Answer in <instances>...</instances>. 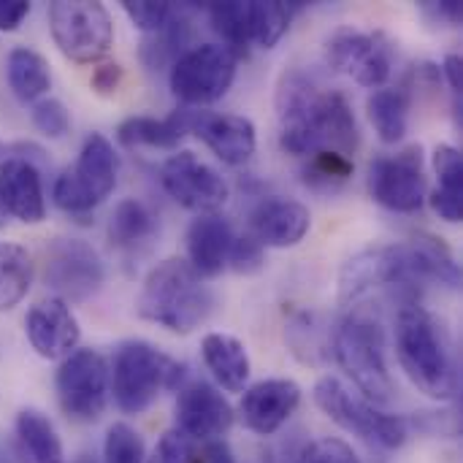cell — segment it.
<instances>
[{
	"mask_svg": "<svg viewBox=\"0 0 463 463\" xmlns=\"http://www.w3.org/2000/svg\"><path fill=\"white\" fill-rule=\"evenodd\" d=\"M277 122L279 146L296 157L336 152L353 160L361 144V130L347 98L336 90H323L298 68L279 76Z\"/></svg>",
	"mask_w": 463,
	"mask_h": 463,
	"instance_id": "obj_1",
	"label": "cell"
},
{
	"mask_svg": "<svg viewBox=\"0 0 463 463\" xmlns=\"http://www.w3.org/2000/svg\"><path fill=\"white\" fill-rule=\"evenodd\" d=\"M396 358L410 383L434 402L458 393V372L445 326L420 304L402 307L396 317Z\"/></svg>",
	"mask_w": 463,
	"mask_h": 463,
	"instance_id": "obj_2",
	"label": "cell"
},
{
	"mask_svg": "<svg viewBox=\"0 0 463 463\" xmlns=\"http://www.w3.org/2000/svg\"><path fill=\"white\" fill-rule=\"evenodd\" d=\"M214 298L203 277L184 258L160 260L141 282L136 312L141 320L155 323L171 334H193L212 315Z\"/></svg>",
	"mask_w": 463,
	"mask_h": 463,
	"instance_id": "obj_3",
	"label": "cell"
},
{
	"mask_svg": "<svg viewBox=\"0 0 463 463\" xmlns=\"http://www.w3.org/2000/svg\"><path fill=\"white\" fill-rule=\"evenodd\" d=\"M331 355L361 396L383 407L393 399V377L385 358V331L369 312L347 315L331 336Z\"/></svg>",
	"mask_w": 463,
	"mask_h": 463,
	"instance_id": "obj_4",
	"label": "cell"
},
{
	"mask_svg": "<svg viewBox=\"0 0 463 463\" xmlns=\"http://www.w3.org/2000/svg\"><path fill=\"white\" fill-rule=\"evenodd\" d=\"M182 372L184 366L165 355L160 347L130 339L114 350L109 366V391L119 412L141 415L160 399L163 391L176 388Z\"/></svg>",
	"mask_w": 463,
	"mask_h": 463,
	"instance_id": "obj_5",
	"label": "cell"
},
{
	"mask_svg": "<svg viewBox=\"0 0 463 463\" xmlns=\"http://www.w3.org/2000/svg\"><path fill=\"white\" fill-rule=\"evenodd\" d=\"M119 155L103 133H90L79 149L73 168H65L52 187L57 209L73 217L95 212L117 187Z\"/></svg>",
	"mask_w": 463,
	"mask_h": 463,
	"instance_id": "obj_6",
	"label": "cell"
},
{
	"mask_svg": "<svg viewBox=\"0 0 463 463\" xmlns=\"http://www.w3.org/2000/svg\"><path fill=\"white\" fill-rule=\"evenodd\" d=\"M317 410L347 434H355L385 450H399L410 437V423L402 415H388L366 399L353 396L336 377H320L312 388Z\"/></svg>",
	"mask_w": 463,
	"mask_h": 463,
	"instance_id": "obj_7",
	"label": "cell"
},
{
	"mask_svg": "<svg viewBox=\"0 0 463 463\" xmlns=\"http://www.w3.org/2000/svg\"><path fill=\"white\" fill-rule=\"evenodd\" d=\"M239 54L225 43H201L182 52L171 65V92L184 109L217 103L233 84Z\"/></svg>",
	"mask_w": 463,
	"mask_h": 463,
	"instance_id": "obj_8",
	"label": "cell"
},
{
	"mask_svg": "<svg viewBox=\"0 0 463 463\" xmlns=\"http://www.w3.org/2000/svg\"><path fill=\"white\" fill-rule=\"evenodd\" d=\"M49 30L54 46L79 65L98 62L114 43L111 14L95 0H54L49 5Z\"/></svg>",
	"mask_w": 463,
	"mask_h": 463,
	"instance_id": "obj_9",
	"label": "cell"
},
{
	"mask_svg": "<svg viewBox=\"0 0 463 463\" xmlns=\"http://www.w3.org/2000/svg\"><path fill=\"white\" fill-rule=\"evenodd\" d=\"M54 391L65 418L76 423H95L109 404V361L90 347H76L60 361Z\"/></svg>",
	"mask_w": 463,
	"mask_h": 463,
	"instance_id": "obj_10",
	"label": "cell"
},
{
	"mask_svg": "<svg viewBox=\"0 0 463 463\" xmlns=\"http://www.w3.org/2000/svg\"><path fill=\"white\" fill-rule=\"evenodd\" d=\"M326 62L355 84L380 90L393 73V43L383 30L339 27L326 41Z\"/></svg>",
	"mask_w": 463,
	"mask_h": 463,
	"instance_id": "obj_11",
	"label": "cell"
},
{
	"mask_svg": "<svg viewBox=\"0 0 463 463\" xmlns=\"http://www.w3.org/2000/svg\"><path fill=\"white\" fill-rule=\"evenodd\" d=\"M429 193L426 157L420 144H410L396 155H380L369 165V195L399 214H415L423 209Z\"/></svg>",
	"mask_w": 463,
	"mask_h": 463,
	"instance_id": "obj_12",
	"label": "cell"
},
{
	"mask_svg": "<svg viewBox=\"0 0 463 463\" xmlns=\"http://www.w3.org/2000/svg\"><path fill=\"white\" fill-rule=\"evenodd\" d=\"M43 282L54 298L81 304L106 282V266L95 247L81 239H54L43 252Z\"/></svg>",
	"mask_w": 463,
	"mask_h": 463,
	"instance_id": "obj_13",
	"label": "cell"
},
{
	"mask_svg": "<svg viewBox=\"0 0 463 463\" xmlns=\"http://www.w3.org/2000/svg\"><path fill=\"white\" fill-rule=\"evenodd\" d=\"M163 190L195 214H217L231 198V187L217 168L203 163L195 152L179 149L160 165Z\"/></svg>",
	"mask_w": 463,
	"mask_h": 463,
	"instance_id": "obj_14",
	"label": "cell"
},
{
	"mask_svg": "<svg viewBox=\"0 0 463 463\" xmlns=\"http://www.w3.org/2000/svg\"><path fill=\"white\" fill-rule=\"evenodd\" d=\"M174 418H176V431H182L187 439L214 442L231 431L236 412L214 385L203 380H193L179 391Z\"/></svg>",
	"mask_w": 463,
	"mask_h": 463,
	"instance_id": "obj_15",
	"label": "cell"
},
{
	"mask_svg": "<svg viewBox=\"0 0 463 463\" xmlns=\"http://www.w3.org/2000/svg\"><path fill=\"white\" fill-rule=\"evenodd\" d=\"M187 133L203 141L225 165H244L258 146V130L250 117L187 109Z\"/></svg>",
	"mask_w": 463,
	"mask_h": 463,
	"instance_id": "obj_16",
	"label": "cell"
},
{
	"mask_svg": "<svg viewBox=\"0 0 463 463\" xmlns=\"http://www.w3.org/2000/svg\"><path fill=\"white\" fill-rule=\"evenodd\" d=\"M301 404V385L296 380H260L241 391L239 402V420L247 431L258 437L277 434L298 410Z\"/></svg>",
	"mask_w": 463,
	"mask_h": 463,
	"instance_id": "obj_17",
	"label": "cell"
},
{
	"mask_svg": "<svg viewBox=\"0 0 463 463\" xmlns=\"http://www.w3.org/2000/svg\"><path fill=\"white\" fill-rule=\"evenodd\" d=\"M24 336L30 347L43 361H62L68 358L81 339L79 320L73 317L71 307L54 296L35 301L24 315Z\"/></svg>",
	"mask_w": 463,
	"mask_h": 463,
	"instance_id": "obj_18",
	"label": "cell"
},
{
	"mask_svg": "<svg viewBox=\"0 0 463 463\" xmlns=\"http://www.w3.org/2000/svg\"><path fill=\"white\" fill-rule=\"evenodd\" d=\"M312 228V214L301 201L271 195L250 212V236L266 250H288L304 241Z\"/></svg>",
	"mask_w": 463,
	"mask_h": 463,
	"instance_id": "obj_19",
	"label": "cell"
},
{
	"mask_svg": "<svg viewBox=\"0 0 463 463\" xmlns=\"http://www.w3.org/2000/svg\"><path fill=\"white\" fill-rule=\"evenodd\" d=\"M0 209L24 225H38L46 217L43 182L33 160L5 157L0 160Z\"/></svg>",
	"mask_w": 463,
	"mask_h": 463,
	"instance_id": "obj_20",
	"label": "cell"
},
{
	"mask_svg": "<svg viewBox=\"0 0 463 463\" xmlns=\"http://www.w3.org/2000/svg\"><path fill=\"white\" fill-rule=\"evenodd\" d=\"M233 228L220 214H198L187 228V263L201 277H217L228 266L233 247Z\"/></svg>",
	"mask_w": 463,
	"mask_h": 463,
	"instance_id": "obj_21",
	"label": "cell"
},
{
	"mask_svg": "<svg viewBox=\"0 0 463 463\" xmlns=\"http://www.w3.org/2000/svg\"><path fill=\"white\" fill-rule=\"evenodd\" d=\"M201 358L203 366L212 372L214 383L228 393H241L250 383V353L244 342L231 334H206L201 339Z\"/></svg>",
	"mask_w": 463,
	"mask_h": 463,
	"instance_id": "obj_22",
	"label": "cell"
},
{
	"mask_svg": "<svg viewBox=\"0 0 463 463\" xmlns=\"http://www.w3.org/2000/svg\"><path fill=\"white\" fill-rule=\"evenodd\" d=\"M187 136V109H176L165 119L136 114L119 122L117 141L122 146H152V149H176L179 141Z\"/></svg>",
	"mask_w": 463,
	"mask_h": 463,
	"instance_id": "obj_23",
	"label": "cell"
},
{
	"mask_svg": "<svg viewBox=\"0 0 463 463\" xmlns=\"http://www.w3.org/2000/svg\"><path fill=\"white\" fill-rule=\"evenodd\" d=\"M437 171V190L431 193V209L445 222L463 220V157L453 144H439L431 155Z\"/></svg>",
	"mask_w": 463,
	"mask_h": 463,
	"instance_id": "obj_24",
	"label": "cell"
},
{
	"mask_svg": "<svg viewBox=\"0 0 463 463\" xmlns=\"http://www.w3.org/2000/svg\"><path fill=\"white\" fill-rule=\"evenodd\" d=\"M410 109L412 92L407 84L402 87H380L366 100L369 122L374 125L383 144H399L410 130Z\"/></svg>",
	"mask_w": 463,
	"mask_h": 463,
	"instance_id": "obj_25",
	"label": "cell"
},
{
	"mask_svg": "<svg viewBox=\"0 0 463 463\" xmlns=\"http://www.w3.org/2000/svg\"><path fill=\"white\" fill-rule=\"evenodd\" d=\"M5 79L16 100L35 103L52 87V71L43 54L30 46H14L5 57Z\"/></svg>",
	"mask_w": 463,
	"mask_h": 463,
	"instance_id": "obj_26",
	"label": "cell"
},
{
	"mask_svg": "<svg viewBox=\"0 0 463 463\" xmlns=\"http://www.w3.org/2000/svg\"><path fill=\"white\" fill-rule=\"evenodd\" d=\"M16 439L27 463H65L62 442L52 420L38 410H22L16 415Z\"/></svg>",
	"mask_w": 463,
	"mask_h": 463,
	"instance_id": "obj_27",
	"label": "cell"
},
{
	"mask_svg": "<svg viewBox=\"0 0 463 463\" xmlns=\"http://www.w3.org/2000/svg\"><path fill=\"white\" fill-rule=\"evenodd\" d=\"M33 285V258L22 244L0 241V312L22 304Z\"/></svg>",
	"mask_w": 463,
	"mask_h": 463,
	"instance_id": "obj_28",
	"label": "cell"
},
{
	"mask_svg": "<svg viewBox=\"0 0 463 463\" xmlns=\"http://www.w3.org/2000/svg\"><path fill=\"white\" fill-rule=\"evenodd\" d=\"M109 241L117 250H136L155 233V214L136 198H125L109 217Z\"/></svg>",
	"mask_w": 463,
	"mask_h": 463,
	"instance_id": "obj_29",
	"label": "cell"
},
{
	"mask_svg": "<svg viewBox=\"0 0 463 463\" xmlns=\"http://www.w3.org/2000/svg\"><path fill=\"white\" fill-rule=\"evenodd\" d=\"M206 14L212 27L222 35L225 46L233 49L236 54H241L252 43V3H212Z\"/></svg>",
	"mask_w": 463,
	"mask_h": 463,
	"instance_id": "obj_30",
	"label": "cell"
},
{
	"mask_svg": "<svg viewBox=\"0 0 463 463\" xmlns=\"http://www.w3.org/2000/svg\"><path fill=\"white\" fill-rule=\"evenodd\" d=\"M296 3L282 0H252V43L260 49H274L282 35L290 30V22L296 16Z\"/></svg>",
	"mask_w": 463,
	"mask_h": 463,
	"instance_id": "obj_31",
	"label": "cell"
},
{
	"mask_svg": "<svg viewBox=\"0 0 463 463\" xmlns=\"http://www.w3.org/2000/svg\"><path fill=\"white\" fill-rule=\"evenodd\" d=\"M355 171V163L336 152H315L307 157L304 165V182L317 190H336L342 187Z\"/></svg>",
	"mask_w": 463,
	"mask_h": 463,
	"instance_id": "obj_32",
	"label": "cell"
},
{
	"mask_svg": "<svg viewBox=\"0 0 463 463\" xmlns=\"http://www.w3.org/2000/svg\"><path fill=\"white\" fill-rule=\"evenodd\" d=\"M103 458L106 463H144L146 450H144L141 434L128 423L109 426L106 439H103Z\"/></svg>",
	"mask_w": 463,
	"mask_h": 463,
	"instance_id": "obj_33",
	"label": "cell"
},
{
	"mask_svg": "<svg viewBox=\"0 0 463 463\" xmlns=\"http://www.w3.org/2000/svg\"><path fill=\"white\" fill-rule=\"evenodd\" d=\"M30 119H33L35 130L43 133L46 138H62L71 130V114H68L65 103L57 98H49V95L30 103Z\"/></svg>",
	"mask_w": 463,
	"mask_h": 463,
	"instance_id": "obj_34",
	"label": "cell"
},
{
	"mask_svg": "<svg viewBox=\"0 0 463 463\" xmlns=\"http://www.w3.org/2000/svg\"><path fill=\"white\" fill-rule=\"evenodd\" d=\"M122 11L141 33L149 35L160 33L174 16V5L163 0H122Z\"/></svg>",
	"mask_w": 463,
	"mask_h": 463,
	"instance_id": "obj_35",
	"label": "cell"
},
{
	"mask_svg": "<svg viewBox=\"0 0 463 463\" xmlns=\"http://www.w3.org/2000/svg\"><path fill=\"white\" fill-rule=\"evenodd\" d=\"M144 463H201V453L193 439H187L182 431L171 429L157 439L152 456H146Z\"/></svg>",
	"mask_w": 463,
	"mask_h": 463,
	"instance_id": "obj_36",
	"label": "cell"
},
{
	"mask_svg": "<svg viewBox=\"0 0 463 463\" xmlns=\"http://www.w3.org/2000/svg\"><path fill=\"white\" fill-rule=\"evenodd\" d=\"M296 463H361L358 453L336 437H323L309 442Z\"/></svg>",
	"mask_w": 463,
	"mask_h": 463,
	"instance_id": "obj_37",
	"label": "cell"
},
{
	"mask_svg": "<svg viewBox=\"0 0 463 463\" xmlns=\"http://www.w3.org/2000/svg\"><path fill=\"white\" fill-rule=\"evenodd\" d=\"M228 266L239 274H255L263 269V247L250 236H236L233 239V247H231V258H228Z\"/></svg>",
	"mask_w": 463,
	"mask_h": 463,
	"instance_id": "obj_38",
	"label": "cell"
},
{
	"mask_svg": "<svg viewBox=\"0 0 463 463\" xmlns=\"http://www.w3.org/2000/svg\"><path fill=\"white\" fill-rule=\"evenodd\" d=\"M122 76H125V73H122V65H119V62H106V65H98V68L92 71L90 87H92L98 95L109 98V95H114V92L119 90Z\"/></svg>",
	"mask_w": 463,
	"mask_h": 463,
	"instance_id": "obj_39",
	"label": "cell"
},
{
	"mask_svg": "<svg viewBox=\"0 0 463 463\" xmlns=\"http://www.w3.org/2000/svg\"><path fill=\"white\" fill-rule=\"evenodd\" d=\"M30 8L33 5L27 0H0V30H5V33L19 30V24L27 19Z\"/></svg>",
	"mask_w": 463,
	"mask_h": 463,
	"instance_id": "obj_40",
	"label": "cell"
},
{
	"mask_svg": "<svg viewBox=\"0 0 463 463\" xmlns=\"http://www.w3.org/2000/svg\"><path fill=\"white\" fill-rule=\"evenodd\" d=\"M442 76L448 79V84H450L453 95L458 98V95H461V90H463L461 54H448V57H445V62H442Z\"/></svg>",
	"mask_w": 463,
	"mask_h": 463,
	"instance_id": "obj_41",
	"label": "cell"
},
{
	"mask_svg": "<svg viewBox=\"0 0 463 463\" xmlns=\"http://www.w3.org/2000/svg\"><path fill=\"white\" fill-rule=\"evenodd\" d=\"M426 8H431L439 19H448V22H461V3L458 0H442V3H429Z\"/></svg>",
	"mask_w": 463,
	"mask_h": 463,
	"instance_id": "obj_42",
	"label": "cell"
},
{
	"mask_svg": "<svg viewBox=\"0 0 463 463\" xmlns=\"http://www.w3.org/2000/svg\"><path fill=\"white\" fill-rule=\"evenodd\" d=\"M5 157H11V144L0 141V160H5Z\"/></svg>",
	"mask_w": 463,
	"mask_h": 463,
	"instance_id": "obj_43",
	"label": "cell"
},
{
	"mask_svg": "<svg viewBox=\"0 0 463 463\" xmlns=\"http://www.w3.org/2000/svg\"><path fill=\"white\" fill-rule=\"evenodd\" d=\"M3 220H5V212L0 209V225H3Z\"/></svg>",
	"mask_w": 463,
	"mask_h": 463,
	"instance_id": "obj_44",
	"label": "cell"
},
{
	"mask_svg": "<svg viewBox=\"0 0 463 463\" xmlns=\"http://www.w3.org/2000/svg\"><path fill=\"white\" fill-rule=\"evenodd\" d=\"M73 463H95V461H90V458H81V461H73Z\"/></svg>",
	"mask_w": 463,
	"mask_h": 463,
	"instance_id": "obj_45",
	"label": "cell"
}]
</instances>
